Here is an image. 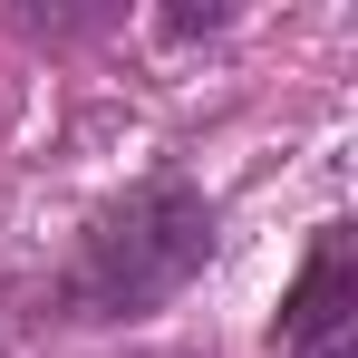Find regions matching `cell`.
Instances as JSON below:
<instances>
[{
	"mask_svg": "<svg viewBox=\"0 0 358 358\" xmlns=\"http://www.w3.org/2000/svg\"><path fill=\"white\" fill-rule=\"evenodd\" d=\"M281 358H358V349H349V339H291Z\"/></svg>",
	"mask_w": 358,
	"mask_h": 358,
	"instance_id": "obj_2",
	"label": "cell"
},
{
	"mask_svg": "<svg viewBox=\"0 0 358 358\" xmlns=\"http://www.w3.org/2000/svg\"><path fill=\"white\" fill-rule=\"evenodd\" d=\"M136 358H194V349H136Z\"/></svg>",
	"mask_w": 358,
	"mask_h": 358,
	"instance_id": "obj_3",
	"label": "cell"
},
{
	"mask_svg": "<svg viewBox=\"0 0 358 358\" xmlns=\"http://www.w3.org/2000/svg\"><path fill=\"white\" fill-rule=\"evenodd\" d=\"M213 262V203L194 184H136L117 213H97L87 242L68 252L59 291H49V320H145Z\"/></svg>",
	"mask_w": 358,
	"mask_h": 358,
	"instance_id": "obj_1",
	"label": "cell"
}]
</instances>
